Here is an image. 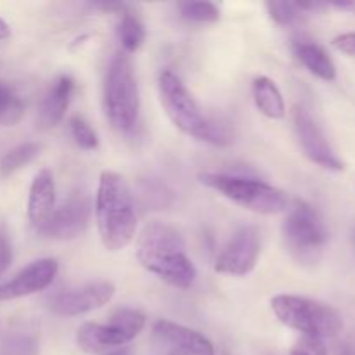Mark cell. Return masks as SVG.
<instances>
[{"label": "cell", "mask_w": 355, "mask_h": 355, "mask_svg": "<svg viewBox=\"0 0 355 355\" xmlns=\"http://www.w3.org/2000/svg\"><path fill=\"white\" fill-rule=\"evenodd\" d=\"M139 263L170 286L187 290L196 281V267L186 253V243L175 227L151 222L141 231L135 250Z\"/></svg>", "instance_id": "6da1fadb"}, {"label": "cell", "mask_w": 355, "mask_h": 355, "mask_svg": "<svg viewBox=\"0 0 355 355\" xmlns=\"http://www.w3.org/2000/svg\"><path fill=\"white\" fill-rule=\"evenodd\" d=\"M94 210L97 231L107 252H120L134 241L137 232L134 196L120 173L110 170L101 173Z\"/></svg>", "instance_id": "7a4b0ae2"}, {"label": "cell", "mask_w": 355, "mask_h": 355, "mask_svg": "<svg viewBox=\"0 0 355 355\" xmlns=\"http://www.w3.org/2000/svg\"><path fill=\"white\" fill-rule=\"evenodd\" d=\"M158 92L163 110L180 132L207 144L225 146L231 142L224 128L205 116L179 75L163 69L158 76Z\"/></svg>", "instance_id": "3957f363"}, {"label": "cell", "mask_w": 355, "mask_h": 355, "mask_svg": "<svg viewBox=\"0 0 355 355\" xmlns=\"http://www.w3.org/2000/svg\"><path fill=\"white\" fill-rule=\"evenodd\" d=\"M141 110L134 66L125 52H118L110 61L104 82V111L111 127L120 134L135 128Z\"/></svg>", "instance_id": "277c9868"}, {"label": "cell", "mask_w": 355, "mask_h": 355, "mask_svg": "<svg viewBox=\"0 0 355 355\" xmlns=\"http://www.w3.org/2000/svg\"><path fill=\"white\" fill-rule=\"evenodd\" d=\"M270 307L281 324L312 338H335L343 329V319L338 311L328 304L298 295H277Z\"/></svg>", "instance_id": "5b68a950"}, {"label": "cell", "mask_w": 355, "mask_h": 355, "mask_svg": "<svg viewBox=\"0 0 355 355\" xmlns=\"http://www.w3.org/2000/svg\"><path fill=\"white\" fill-rule=\"evenodd\" d=\"M200 182L245 210L260 215H276L290 207V198L284 191L252 177L207 172L200 175Z\"/></svg>", "instance_id": "8992f818"}, {"label": "cell", "mask_w": 355, "mask_h": 355, "mask_svg": "<svg viewBox=\"0 0 355 355\" xmlns=\"http://www.w3.org/2000/svg\"><path fill=\"white\" fill-rule=\"evenodd\" d=\"M146 315L137 309H118L106 322H85L76 331V345L96 355L130 343L144 329Z\"/></svg>", "instance_id": "52a82bcc"}, {"label": "cell", "mask_w": 355, "mask_h": 355, "mask_svg": "<svg viewBox=\"0 0 355 355\" xmlns=\"http://www.w3.org/2000/svg\"><path fill=\"white\" fill-rule=\"evenodd\" d=\"M283 236L291 255L302 263H312L319 259L328 231L312 205L307 201H295L283 222Z\"/></svg>", "instance_id": "ba28073f"}, {"label": "cell", "mask_w": 355, "mask_h": 355, "mask_svg": "<svg viewBox=\"0 0 355 355\" xmlns=\"http://www.w3.org/2000/svg\"><path fill=\"white\" fill-rule=\"evenodd\" d=\"M293 127L302 151L312 163H315L321 168L331 170V172H342L345 168L343 162L333 151L331 144L322 134L321 127L314 120V116L309 113L307 107H293Z\"/></svg>", "instance_id": "9c48e42d"}, {"label": "cell", "mask_w": 355, "mask_h": 355, "mask_svg": "<svg viewBox=\"0 0 355 355\" xmlns=\"http://www.w3.org/2000/svg\"><path fill=\"white\" fill-rule=\"evenodd\" d=\"M262 252V239L257 227H241L231 239L215 262V272L227 276H248L255 269Z\"/></svg>", "instance_id": "30bf717a"}, {"label": "cell", "mask_w": 355, "mask_h": 355, "mask_svg": "<svg viewBox=\"0 0 355 355\" xmlns=\"http://www.w3.org/2000/svg\"><path fill=\"white\" fill-rule=\"evenodd\" d=\"M90 214H92L90 198L83 193H76L69 196L61 207L54 208L51 217L37 232L44 234L45 238L59 239V241L75 239L85 232Z\"/></svg>", "instance_id": "8fae6325"}, {"label": "cell", "mask_w": 355, "mask_h": 355, "mask_svg": "<svg viewBox=\"0 0 355 355\" xmlns=\"http://www.w3.org/2000/svg\"><path fill=\"white\" fill-rule=\"evenodd\" d=\"M114 297V284L107 281L89 283L85 286L62 290L55 293L49 302V307L54 314L62 318H75L87 314L96 309L104 307Z\"/></svg>", "instance_id": "7c38bea8"}, {"label": "cell", "mask_w": 355, "mask_h": 355, "mask_svg": "<svg viewBox=\"0 0 355 355\" xmlns=\"http://www.w3.org/2000/svg\"><path fill=\"white\" fill-rule=\"evenodd\" d=\"M58 270L59 266L55 259L35 260L30 266L24 267L19 274H16L12 279L0 284V302L16 300V298L44 291L45 288L54 283Z\"/></svg>", "instance_id": "4fadbf2b"}, {"label": "cell", "mask_w": 355, "mask_h": 355, "mask_svg": "<svg viewBox=\"0 0 355 355\" xmlns=\"http://www.w3.org/2000/svg\"><path fill=\"white\" fill-rule=\"evenodd\" d=\"M153 331L175 355H215L214 345L207 336L182 324L163 319L156 322Z\"/></svg>", "instance_id": "5bb4252c"}, {"label": "cell", "mask_w": 355, "mask_h": 355, "mask_svg": "<svg viewBox=\"0 0 355 355\" xmlns=\"http://www.w3.org/2000/svg\"><path fill=\"white\" fill-rule=\"evenodd\" d=\"M75 80L69 75H61L52 82L44 99L40 101L37 114V125L42 130H49L59 125L68 111L71 97L75 94Z\"/></svg>", "instance_id": "9a60e30c"}, {"label": "cell", "mask_w": 355, "mask_h": 355, "mask_svg": "<svg viewBox=\"0 0 355 355\" xmlns=\"http://www.w3.org/2000/svg\"><path fill=\"white\" fill-rule=\"evenodd\" d=\"M55 208V182L51 170L44 168L35 175L28 196V220L35 231L42 227Z\"/></svg>", "instance_id": "2e32d148"}, {"label": "cell", "mask_w": 355, "mask_h": 355, "mask_svg": "<svg viewBox=\"0 0 355 355\" xmlns=\"http://www.w3.org/2000/svg\"><path fill=\"white\" fill-rule=\"evenodd\" d=\"M293 52L298 61L314 76L324 80V82H333L336 78L335 62L321 45L309 40H300L293 44Z\"/></svg>", "instance_id": "e0dca14e"}, {"label": "cell", "mask_w": 355, "mask_h": 355, "mask_svg": "<svg viewBox=\"0 0 355 355\" xmlns=\"http://www.w3.org/2000/svg\"><path fill=\"white\" fill-rule=\"evenodd\" d=\"M253 101L257 110L270 120H281L286 114L283 94L269 76H257L253 80Z\"/></svg>", "instance_id": "ac0fdd59"}, {"label": "cell", "mask_w": 355, "mask_h": 355, "mask_svg": "<svg viewBox=\"0 0 355 355\" xmlns=\"http://www.w3.org/2000/svg\"><path fill=\"white\" fill-rule=\"evenodd\" d=\"M118 40H120L121 47L127 54L139 51L141 45L144 44V24L141 23V19L134 12H128V10L121 12V19L118 23Z\"/></svg>", "instance_id": "d6986e66"}, {"label": "cell", "mask_w": 355, "mask_h": 355, "mask_svg": "<svg viewBox=\"0 0 355 355\" xmlns=\"http://www.w3.org/2000/svg\"><path fill=\"white\" fill-rule=\"evenodd\" d=\"M38 155H40V144H37V142H23V144L16 146V148L6 153V156L0 162V173L10 175V173L17 172L23 166H26L28 163L33 162Z\"/></svg>", "instance_id": "ffe728a7"}, {"label": "cell", "mask_w": 355, "mask_h": 355, "mask_svg": "<svg viewBox=\"0 0 355 355\" xmlns=\"http://www.w3.org/2000/svg\"><path fill=\"white\" fill-rule=\"evenodd\" d=\"M24 111L23 101L9 85L0 82V123L14 125Z\"/></svg>", "instance_id": "44dd1931"}, {"label": "cell", "mask_w": 355, "mask_h": 355, "mask_svg": "<svg viewBox=\"0 0 355 355\" xmlns=\"http://www.w3.org/2000/svg\"><path fill=\"white\" fill-rule=\"evenodd\" d=\"M179 12L191 23H215L220 19V10L211 2H180Z\"/></svg>", "instance_id": "7402d4cb"}, {"label": "cell", "mask_w": 355, "mask_h": 355, "mask_svg": "<svg viewBox=\"0 0 355 355\" xmlns=\"http://www.w3.org/2000/svg\"><path fill=\"white\" fill-rule=\"evenodd\" d=\"M0 355H38V347L33 336L12 333L0 340Z\"/></svg>", "instance_id": "603a6c76"}, {"label": "cell", "mask_w": 355, "mask_h": 355, "mask_svg": "<svg viewBox=\"0 0 355 355\" xmlns=\"http://www.w3.org/2000/svg\"><path fill=\"white\" fill-rule=\"evenodd\" d=\"M69 132H71L73 141H75L80 148L85 149V151H92V149H96L97 146H99L97 134L82 116L69 118Z\"/></svg>", "instance_id": "cb8c5ba5"}, {"label": "cell", "mask_w": 355, "mask_h": 355, "mask_svg": "<svg viewBox=\"0 0 355 355\" xmlns=\"http://www.w3.org/2000/svg\"><path fill=\"white\" fill-rule=\"evenodd\" d=\"M267 10L269 16L283 26L293 24L300 16V7L297 2H267Z\"/></svg>", "instance_id": "d4e9b609"}, {"label": "cell", "mask_w": 355, "mask_h": 355, "mask_svg": "<svg viewBox=\"0 0 355 355\" xmlns=\"http://www.w3.org/2000/svg\"><path fill=\"white\" fill-rule=\"evenodd\" d=\"M290 355H328V350H326L322 340L312 338V336H302L291 347Z\"/></svg>", "instance_id": "484cf974"}, {"label": "cell", "mask_w": 355, "mask_h": 355, "mask_svg": "<svg viewBox=\"0 0 355 355\" xmlns=\"http://www.w3.org/2000/svg\"><path fill=\"white\" fill-rule=\"evenodd\" d=\"M333 47L336 51H340L342 54L350 55V58H355V31H350V33H342L336 35L333 38Z\"/></svg>", "instance_id": "4316f807"}, {"label": "cell", "mask_w": 355, "mask_h": 355, "mask_svg": "<svg viewBox=\"0 0 355 355\" xmlns=\"http://www.w3.org/2000/svg\"><path fill=\"white\" fill-rule=\"evenodd\" d=\"M12 260V250H10V243L3 232H0V276L7 270Z\"/></svg>", "instance_id": "83f0119b"}, {"label": "cell", "mask_w": 355, "mask_h": 355, "mask_svg": "<svg viewBox=\"0 0 355 355\" xmlns=\"http://www.w3.org/2000/svg\"><path fill=\"white\" fill-rule=\"evenodd\" d=\"M329 7H335L338 10H345V12H350L355 16V0H347V2H331L328 3Z\"/></svg>", "instance_id": "f1b7e54d"}, {"label": "cell", "mask_w": 355, "mask_h": 355, "mask_svg": "<svg viewBox=\"0 0 355 355\" xmlns=\"http://www.w3.org/2000/svg\"><path fill=\"white\" fill-rule=\"evenodd\" d=\"M10 37V28L6 21L0 17V40H6V38Z\"/></svg>", "instance_id": "f546056e"}, {"label": "cell", "mask_w": 355, "mask_h": 355, "mask_svg": "<svg viewBox=\"0 0 355 355\" xmlns=\"http://www.w3.org/2000/svg\"><path fill=\"white\" fill-rule=\"evenodd\" d=\"M338 355H355V350L350 345H345L342 350H340Z\"/></svg>", "instance_id": "4dcf8cb0"}, {"label": "cell", "mask_w": 355, "mask_h": 355, "mask_svg": "<svg viewBox=\"0 0 355 355\" xmlns=\"http://www.w3.org/2000/svg\"><path fill=\"white\" fill-rule=\"evenodd\" d=\"M354 246H355V232H354Z\"/></svg>", "instance_id": "1f68e13d"}, {"label": "cell", "mask_w": 355, "mask_h": 355, "mask_svg": "<svg viewBox=\"0 0 355 355\" xmlns=\"http://www.w3.org/2000/svg\"><path fill=\"white\" fill-rule=\"evenodd\" d=\"M116 355H123V354H116Z\"/></svg>", "instance_id": "d6a6232c"}]
</instances>
